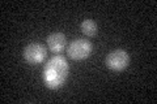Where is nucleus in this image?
<instances>
[{
    "instance_id": "nucleus-6",
    "label": "nucleus",
    "mask_w": 157,
    "mask_h": 104,
    "mask_svg": "<svg viewBox=\"0 0 157 104\" xmlns=\"http://www.w3.org/2000/svg\"><path fill=\"white\" fill-rule=\"evenodd\" d=\"M80 29L82 34H85L86 37H94L97 34V23L90 18H86L81 22Z\"/></svg>"
},
{
    "instance_id": "nucleus-2",
    "label": "nucleus",
    "mask_w": 157,
    "mask_h": 104,
    "mask_svg": "<svg viewBox=\"0 0 157 104\" xmlns=\"http://www.w3.org/2000/svg\"><path fill=\"white\" fill-rule=\"evenodd\" d=\"M92 51H93L92 43L86 41V39H81V38L73 39L67 47L68 56L76 61H81L88 59L92 55Z\"/></svg>"
},
{
    "instance_id": "nucleus-4",
    "label": "nucleus",
    "mask_w": 157,
    "mask_h": 104,
    "mask_svg": "<svg viewBox=\"0 0 157 104\" xmlns=\"http://www.w3.org/2000/svg\"><path fill=\"white\" fill-rule=\"evenodd\" d=\"M47 51L46 47L39 43H30L24 48V59L32 65H38L46 60Z\"/></svg>"
},
{
    "instance_id": "nucleus-5",
    "label": "nucleus",
    "mask_w": 157,
    "mask_h": 104,
    "mask_svg": "<svg viewBox=\"0 0 157 104\" xmlns=\"http://www.w3.org/2000/svg\"><path fill=\"white\" fill-rule=\"evenodd\" d=\"M46 42H47V47L51 52L59 53L66 48L67 39H66V35L63 33H52L47 37Z\"/></svg>"
},
{
    "instance_id": "nucleus-1",
    "label": "nucleus",
    "mask_w": 157,
    "mask_h": 104,
    "mask_svg": "<svg viewBox=\"0 0 157 104\" xmlns=\"http://www.w3.org/2000/svg\"><path fill=\"white\" fill-rule=\"evenodd\" d=\"M70 73V65L60 55L52 56L43 68V81L50 88H59L64 85Z\"/></svg>"
},
{
    "instance_id": "nucleus-3",
    "label": "nucleus",
    "mask_w": 157,
    "mask_h": 104,
    "mask_svg": "<svg viewBox=\"0 0 157 104\" xmlns=\"http://www.w3.org/2000/svg\"><path fill=\"white\" fill-rule=\"evenodd\" d=\"M106 66L113 72H121L130 64V56L124 49H114L106 56Z\"/></svg>"
}]
</instances>
